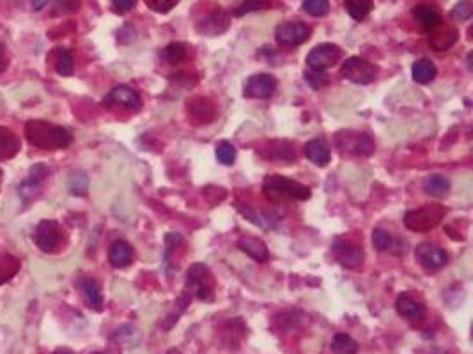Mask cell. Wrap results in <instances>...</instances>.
Listing matches in <instances>:
<instances>
[{
	"label": "cell",
	"instance_id": "1",
	"mask_svg": "<svg viewBox=\"0 0 473 354\" xmlns=\"http://www.w3.org/2000/svg\"><path fill=\"white\" fill-rule=\"evenodd\" d=\"M23 131H25V138L29 140V144L39 147V149H66V147L71 146V142H73V135L66 128L57 126V124L48 123V121H27V124L23 126Z\"/></svg>",
	"mask_w": 473,
	"mask_h": 354
},
{
	"label": "cell",
	"instance_id": "2",
	"mask_svg": "<svg viewBox=\"0 0 473 354\" xmlns=\"http://www.w3.org/2000/svg\"><path fill=\"white\" fill-rule=\"evenodd\" d=\"M262 193L272 204H282L286 200H309L310 188L284 175H268L262 184Z\"/></svg>",
	"mask_w": 473,
	"mask_h": 354
},
{
	"label": "cell",
	"instance_id": "3",
	"mask_svg": "<svg viewBox=\"0 0 473 354\" xmlns=\"http://www.w3.org/2000/svg\"><path fill=\"white\" fill-rule=\"evenodd\" d=\"M447 209L440 204H424L404 215V227L411 232H429L441 224Z\"/></svg>",
	"mask_w": 473,
	"mask_h": 354
},
{
	"label": "cell",
	"instance_id": "4",
	"mask_svg": "<svg viewBox=\"0 0 473 354\" xmlns=\"http://www.w3.org/2000/svg\"><path fill=\"white\" fill-rule=\"evenodd\" d=\"M185 291L190 292L192 298H197L201 301H211L215 296V278L208 266L202 262H195L188 268Z\"/></svg>",
	"mask_w": 473,
	"mask_h": 354
},
{
	"label": "cell",
	"instance_id": "5",
	"mask_svg": "<svg viewBox=\"0 0 473 354\" xmlns=\"http://www.w3.org/2000/svg\"><path fill=\"white\" fill-rule=\"evenodd\" d=\"M335 146L342 153L364 158L373 156L374 151H376V142H374L373 135L366 133V131H339L335 135Z\"/></svg>",
	"mask_w": 473,
	"mask_h": 354
},
{
	"label": "cell",
	"instance_id": "6",
	"mask_svg": "<svg viewBox=\"0 0 473 354\" xmlns=\"http://www.w3.org/2000/svg\"><path fill=\"white\" fill-rule=\"evenodd\" d=\"M340 75L349 82L358 83V86H367L373 83L378 76V67L369 60L361 59V57H349L344 60L340 67Z\"/></svg>",
	"mask_w": 473,
	"mask_h": 354
},
{
	"label": "cell",
	"instance_id": "7",
	"mask_svg": "<svg viewBox=\"0 0 473 354\" xmlns=\"http://www.w3.org/2000/svg\"><path fill=\"white\" fill-rule=\"evenodd\" d=\"M310 36H312V29L303 22H284L275 30V39L287 48L303 45L309 41Z\"/></svg>",
	"mask_w": 473,
	"mask_h": 354
},
{
	"label": "cell",
	"instance_id": "8",
	"mask_svg": "<svg viewBox=\"0 0 473 354\" xmlns=\"http://www.w3.org/2000/svg\"><path fill=\"white\" fill-rule=\"evenodd\" d=\"M332 254L340 266L347 269H358L364 264V248L351 239H335L332 245Z\"/></svg>",
	"mask_w": 473,
	"mask_h": 354
},
{
	"label": "cell",
	"instance_id": "9",
	"mask_svg": "<svg viewBox=\"0 0 473 354\" xmlns=\"http://www.w3.org/2000/svg\"><path fill=\"white\" fill-rule=\"evenodd\" d=\"M62 241V229L55 220H43L39 222L36 231H34V243L45 254H52L59 248Z\"/></svg>",
	"mask_w": 473,
	"mask_h": 354
},
{
	"label": "cell",
	"instance_id": "10",
	"mask_svg": "<svg viewBox=\"0 0 473 354\" xmlns=\"http://www.w3.org/2000/svg\"><path fill=\"white\" fill-rule=\"evenodd\" d=\"M415 259L425 271H438L448 262L447 252L434 243H420L415 248Z\"/></svg>",
	"mask_w": 473,
	"mask_h": 354
},
{
	"label": "cell",
	"instance_id": "11",
	"mask_svg": "<svg viewBox=\"0 0 473 354\" xmlns=\"http://www.w3.org/2000/svg\"><path fill=\"white\" fill-rule=\"evenodd\" d=\"M342 57V50L332 43H323V45L314 46L307 55V64L310 69L326 71L328 67H333Z\"/></svg>",
	"mask_w": 473,
	"mask_h": 354
},
{
	"label": "cell",
	"instance_id": "12",
	"mask_svg": "<svg viewBox=\"0 0 473 354\" xmlns=\"http://www.w3.org/2000/svg\"><path fill=\"white\" fill-rule=\"evenodd\" d=\"M50 168L45 163H36L30 167L27 179L20 184V197L25 204H30L34 198H38L41 193V184L48 177Z\"/></svg>",
	"mask_w": 473,
	"mask_h": 354
},
{
	"label": "cell",
	"instance_id": "13",
	"mask_svg": "<svg viewBox=\"0 0 473 354\" xmlns=\"http://www.w3.org/2000/svg\"><path fill=\"white\" fill-rule=\"evenodd\" d=\"M415 23L424 30L425 34L434 32L441 25V11L434 2H422L411 9Z\"/></svg>",
	"mask_w": 473,
	"mask_h": 354
},
{
	"label": "cell",
	"instance_id": "14",
	"mask_svg": "<svg viewBox=\"0 0 473 354\" xmlns=\"http://www.w3.org/2000/svg\"><path fill=\"white\" fill-rule=\"evenodd\" d=\"M277 80L275 76L268 75V73H259V75L250 76L243 87V94L245 97H255V100H266L275 94Z\"/></svg>",
	"mask_w": 473,
	"mask_h": 354
},
{
	"label": "cell",
	"instance_id": "15",
	"mask_svg": "<svg viewBox=\"0 0 473 354\" xmlns=\"http://www.w3.org/2000/svg\"><path fill=\"white\" fill-rule=\"evenodd\" d=\"M103 103L110 104V107H123V109L128 110H138L142 107V97L131 87L117 86L107 94Z\"/></svg>",
	"mask_w": 473,
	"mask_h": 354
},
{
	"label": "cell",
	"instance_id": "16",
	"mask_svg": "<svg viewBox=\"0 0 473 354\" xmlns=\"http://www.w3.org/2000/svg\"><path fill=\"white\" fill-rule=\"evenodd\" d=\"M373 245L378 252H387L392 255H406L408 243L401 238H395L390 232L383 231V229H374L373 231Z\"/></svg>",
	"mask_w": 473,
	"mask_h": 354
},
{
	"label": "cell",
	"instance_id": "17",
	"mask_svg": "<svg viewBox=\"0 0 473 354\" xmlns=\"http://www.w3.org/2000/svg\"><path fill=\"white\" fill-rule=\"evenodd\" d=\"M231 25V16L224 9H216L211 15H208L206 18L201 20V23L197 25V30L206 36H218V34L225 32Z\"/></svg>",
	"mask_w": 473,
	"mask_h": 354
},
{
	"label": "cell",
	"instance_id": "18",
	"mask_svg": "<svg viewBox=\"0 0 473 354\" xmlns=\"http://www.w3.org/2000/svg\"><path fill=\"white\" fill-rule=\"evenodd\" d=\"M395 310L403 319L411 322H420L425 317V306L410 294H401L395 301Z\"/></svg>",
	"mask_w": 473,
	"mask_h": 354
},
{
	"label": "cell",
	"instance_id": "19",
	"mask_svg": "<svg viewBox=\"0 0 473 354\" xmlns=\"http://www.w3.org/2000/svg\"><path fill=\"white\" fill-rule=\"evenodd\" d=\"M459 39V30L455 27H438L434 32L429 34V45L436 52H445V50L452 48Z\"/></svg>",
	"mask_w": 473,
	"mask_h": 354
},
{
	"label": "cell",
	"instance_id": "20",
	"mask_svg": "<svg viewBox=\"0 0 473 354\" xmlns=\"http://www.w3.org/2000/svg\"><path fill=\"white\" fill-rule=\"evenodd\" d=\"M108 262L117 269L128 268L133 262V248L124 239H117L108 248Z\"/></svg>",
	"mask_w": 473,
	"mask_h": 354
},
{
	"label": "cell",
	"instance_id": "21",
	"mask_svg": "<svg viewBox=\"0 0 473 354\" xmlns=\"http://www.w3.org/2000/svg\"><path fill=\"white\" fill-rule=\"evenodd\" d=\"M238 248L252 257L255 262H266L269 259V250L266 243L259 238H252V236H243L238 241Z\"/></svg>",
	"mask_w": 473,
	"mask_h": 354
},
{
	"label": "cell",
	"instance_id": "22",
	"mask_svg": "<svg viewBox=\"0 0 473 354\" xmlns=\"http://www.w3.org/2000/svg\"><path fill=\"white\" fill-rule=\"evenodd\" d=\"M238 211L241 212L246 220H250L253 225H258V227L265 229V231H272V229L279 227V220H277L275 215L261 212V211H258V209H253L245 204H238Z\"/></svg>",
	"mask_w": 473,
	"mask_h": 354
},
{
	"label": "cell",
	"instance_id": "23",
	"mask_svg": "<svg viewBox=\"0 0 473 354\" xmlns=\"http://www.w3.org/2000/svg\"><path fill=\"white\" fill-rule=\"evenodd\" d=\"M303 153H305V156L309 158L312 163L319 165V167L328 165L330 158H332L330 147L326 146V142L321 140V138H314V140L307 142L305 147H303Z\"/></svg>",
	"mask_w": 473,
	"mask_h": 354
},
{
	"label": "cell",
	"instance_id": "24",
	"mask_svg": "<svg viewBox=\"0 0 473 354\" xmlns=\"http://www.w3.org/2000/svg\"><path fill=\"white\" fill-rule=\"evenodd\" d=\"M79 285H80V291H82L84 298H86L87 305H89V308L96 310V312L103 310V294H101L100 283H98L94 278L86 276V278L80 280Z\"/></svg>",
	"mask_w": 473,
	"mask_h": 354
},
{
	"label": "cell",
	"instance_id": "25",
	"mask_svg": "<svg viewBox=\"0 0 473 354\" xmlns=\"http://www.w3.org/2000/svg\"><path fill=\"white\" fill-rule=\"evenodd\" d=\"M20 138L9 128L0 126V161L13 160L20 153Z\"/></svg>",
	"mask_w": 473,
	"mask_h": 354
},
{
	"label": "cell",
	"instance_id": "26",
	"mask_svg": "<svg viewBox=\"0 0 473 354\" xmlns=\"http://www.w3.org/2000/svg\"><path fill=\"white\" fill-rule=\"evenodd\" d=\"M307 322V315L298 310H286L275 317V326L282 333L295 332L296 328H302Z\"/></svg>",
	"mask_w": 473,
	"mask_h": 354
},
{
	"label": "cell",
	"instance_id": "27",
	"mask_svg": "<svg viewBox=\"0 0 473 354\" xmlns=\"http://www.w3.org/2000/svg\"><path fill=\"white\" fill-rule=\"evenodd\" d=\"M424 191L431 197L444 198L451 191V181L441 174H431L424 179Z\"/></svg>",
	"mask_w": 473,
	"mask_h": 354
},
{
	"label": "cell",
	"instance_id": "28",
	"mask_svg": "<svg viewBox=\"0 0 473 354\" xmlns=\"http://www.w3.org/2000/svg\"><path fill=\"white\" fill-rule=\"evenodd\" d=\"M436 73H438V69H436L434 62L429 59H418L411 67V76H413L415 82L422 83V86L431 83L436 79Z\"/></svg>",
	"mask_w": 473,
	"mask_h": 354
},
{
	"label": "cell",
	"instance_id": "29",
	"mask_svg": "<svg viewBox=\"0 0 473 354\" xmlns=\"http://www.w3.org/2000/svg\"><path fill=\"white\" fill-rule=\"evenodd\" d=\"M20 268H22V262H20L18 257L9 254L0 255V285H4L11 278H15L18 275Z\"/></svg>",
	"mask_w": 473,
	"mask_h": 354
},
{
	"label": "cell",
	"instance_id": "30",
	"mask_svg": "<svg viewBox=\"0 0 473 354\" xmlns=\"http://www.w3.org/2000/svg\"><path fill=\"white\" fill-rule=\"evenodd\" d=\"M190 107V112L194 116V119L201 121V123H211L215 119V104L209 100H194L192 103H188Z\"/></svg>",
	"mask_w": 473,
	"mask_h": 354
},
{
	"label": "cell",
	"instance_id": "31",
	"mask_svg": "<svg viewBox=\"0 0 473 354\" xmlns=\"http://www.w3.org/2000/svg\"><path fill=\"white\" fill-rule=\"evenodd\" d=\"M344 9L351 18L360 22L371 15L374 9V0H344Z\"/></svg>",
	"mask_w": 473,
	"mask_h": 354
},
{
	"label": "cell",
	"instance_id": "32",
	"mask_svg": "<svg viewBox=\"0 0 473 354\" xmlns=\"http://www.w3.org/2000/svg\"><path fill=\"white\" fill-rule=\"evenodd\" d=\"M330 347H332L333 354H357L358 353V342L353 339V336L347 335V333H337V335L333 336Z\"/></svg>",
	"mask_w": 473,
	"mask_h": 354
},
{
	"label": "cell",
	"instance_id": "33",
	"mask_svg": "<svg viewBox=\"0 0 473 354\" xmlns=\"http://www.w3.org/2000/svg\"><path fill=\"white\" fill-rule=\"evenodd\" d=\"M55 71L60 76H71L75 71V59L67 48H59L55 52Z\"/></svg>",
	"mask_w": 473,
	"mask_h": 354
},
{
	"label": "cell",
	"instance_id": "34",
	"mask_svg": "<svg viewBox=\"0 0 473 354\" xmlns=\"http://www.w3.org/2000/svg\"><path fill=\"white\" fill-rule=\"evenodd\" d=\"M161 57H164L168 64H174L175 66V64H181L183 60H187L188 48L183 45V43H171V45H167L164 48Z\"/></svg>",
	"mask_w": 473,
	"mask_h": 354
},
{
	"label": "cell",
	"instance_id": "35",
	"mask_svg": "<svg viewBox=\"0 0 473 354\" xmlns=\"http://www.w3.org/2000/svg\"><path fill=\"white\" fill-rule=\"evenodd\" d=\"M275 0H245L234 9V16H245L248 13L261 11V9H269Z\"/></svg>",
	"mask_w": 473,
	"mask_h": 354
},
{
	"label": "cell",
	"instance_id": "36",
	"mask_svg": "<svg viewBox=\"0 0 473 354\" xmlns=\"http://www.w3.org/2000/svg\"><path fill=\"white\" fill-rule=\"evenodd\" d=\"M302 9L309 13L310 16H326L330 13V2L328 0H303Z\"/></svg>",
	"mask_w": 473,
	"mask_h": 354
},
{
	"label": "cell",
	"instance_id": "37",
	"mask_svg": "<svg viewBox=\"0 0 473 354\" xmlns=\"http://www.w3.org/2000/svg\"><path fill=\"white\" fill-rule=\"evenodd\" d=\"M216 160L222 165H232L236 160V147L231 142L222 140L220 144H216Z\"/></svg>",
	"mask_w": 473,
	"mask_h": 354
},
{
	"label": "cell",
	"instance_id": "38",
	"mask_svg": "<svg viewBox=\"0 0 473 354\" xmlns=\"http://www.w3.org/2000/svg\"><path fill=\"white\" fill-rule=\"evenodd\" d=\"M67 186L73 195H84L89 186V179L84 172H76V174L69 175V181H67Z\"/></svg>",
	"mask_w": 473,
	"mask_h": 354
},
{
	"label": "cell",
	"instance_id": "39",
	"mask_svg": "<svg viewBox=\"0 0 473 354\" xmlns=\"http://www.w3.org/2000/svg\"><path fill=\"white\" fill-rule=\"evenodd\" d=\"M305 82L309 83L312 89H323V87L328 86V75L324 71H316V69H307L305 71Z\"/></svg>",
	"mask_w": 473,
	"mask_h": 354
},
{
	"label": "cell",
	"instance_id": "40",
	"mask_svg": "<svg viewBox=\"0 0 473 354\" xmlns=\"http://www.w3.org/2000/svg\"><path fill=\"white\" fill-rule=\"evenodd\" d=\"M473 15V8H472V2L469 0H461L459 4H455V8L452 9L451 16L454 20H459V22H462V20H469Z\"/></svg>",
	"mask_w": 473,
	"mask_h": 354
},
{
	"label": "cell",
	"instance_id": "41",
	"mask_svg": "<svg viewBox=\"0 0 473 354\" xmlns=\"http://www.w3.org/2000/svg\"><path fill=\"white\" fill-rule=\"evenodd\" d=\"M145 4L149 6L156 13H168L179 4V0H145Z\"/></svg>",
	"mask_w": 473,
	"mask_h": 354
},
{
	"label": "cell",
	"instance_id": "42",
	"mask_svg": "<svg viewBox=\"0 0 473 354\" xmlns=\"http://www.w3.org/2000/svg\"><path fill=\"white\" fill-rule=\"evenodd\" d=\"M80 6V0H57L55 2V13L57 15H64V13L76 11Z\"/></svg>",
	"mask_w": 473,
	"mask_h": 354
},
{
	"label": "cell",
	"instance_id": "43",
	"mask_svg": "<svg viewBox=\"0 0 473 354\" xmlns=\"http://www.w3.org/2000/svg\"><path fill=\"white\" fill-rule=\"evenodd\" d=\"M135 4H137V0H112L114 11L119 13V15H123V13H128L130 9H133Z\"/></svg>",
	"mask_w": 473,
	"mask_h": 354
},
{
	"label": "cell",
	"instance_id": "44",
	"mask_svg": "<svg viewBox=\"0 0 473 354\" xmlns=\"http://www.w3.org/2000/svg\"><path fill=\"white\" fill-rule=\"evenodd\" d=\"M8 67V55H6L4 45H0V73Z\"/></svg>",
	"mask_w": 473,
	"mask_h": 354
},
{
	"label": "cell",
	"instance_id": "45",
	"mask_svg": "<svg viewBox=\"0 0 473 354\" xmlns=\"http://www.w3.org/2000/svg\"><path fill=\"white\" fill-rule=\"evenodd\" d=\"M30 2H32V8L36 9V11H39V9H43L46 4H48V0H30Z\"/></svg>",
	"mask_w": 473,
	"mask_h": 354
},
{
	"label": "cell",
	"instance_id": "46",
	"mask_svg": "<svg viewBox=\"0 0 473 354\" xmlns=\"http://www.w3.org/2000/svg\"><path fill=\"white\" fill-rule=\"evenodd\" d=\"M53 354H73V350L66 349V347H60V349H57Z\"/></svg>",
	"mask_w": 473,
	"mask_h": 354
},
{
	"label": "cell",
	"instance_id": "47",
	"mask_svg": "<svg viewBox=\"0 0 473 354\" xmlns=\"http://www.w3.org/2000/svg\"><path fill=\"white\" fill-rule=\"evenodd\" d=\"M93 354H107V353H93Z\"/></svg>",
	"mask_w": 473,
	"mask_h": 354
},
{
	"label": "cell",
	"instance_id": "48",
	"mask_svg": "<svg viewBox=\"0 0 473 354\" xmlns=\"http://www.w3.org/2000/svg\"><path fill=\"white\" fill-rule=\"evenodd\" d=\"M178 354H181V353H179V350H178Z\"/></svg>",
	"mask_w": 473,
	"mask_h": 354
},
{
	"label": "cell",
	"instance_id": "49",
	"mask_svg": "<svg viewBox=\"0 0 473 354\" xmlns=\"http://www.w3.org/2000/svg\"><path fill=\"white\" fill-rule=\"evenodd\" d=\"M0 175H2V172H0Z\"/></svg>",
	"mask_w": 473,
	"mask_h": 354
}]
</instances>
